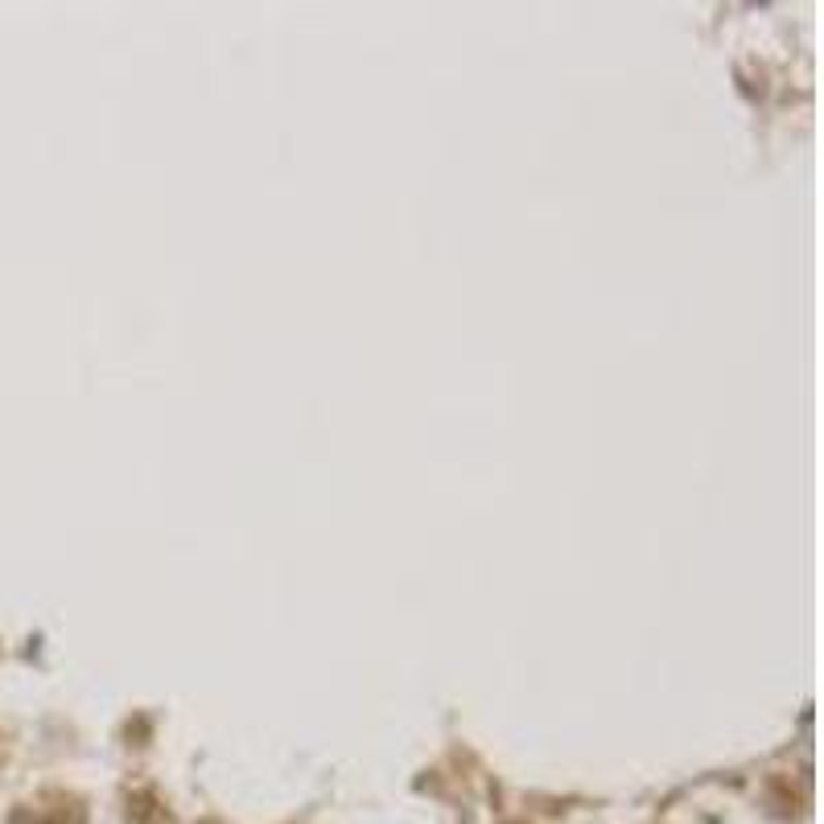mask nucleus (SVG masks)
I'll list each match as a JSON object with an SVG mask.
<instances>
[{
    "instance_id": "1",
    "label": "nucleus",
    "mask_w": 824,
    "mask_h": 824,
    "mask_svg": "<svg viewBox=\"0 0 824 824\" xmlns=\"http://www.w3.org/2000/svg\"><path fill=\"white\" fill-rule=\"evenodd\" d=\"M13 824H87L82 816V803L70 796H54L46 808H25L13 816Z\"/></svg>"
},
{
    "instance_id": "2",
    "label": "nucleus",
    "mask_w": 824,
    "mask_h": 824,
    "mask_svg": "<svg viewBox=\"0 0 824 824\" xmlns=\"http://www.w3.org/2000/svg\"><path fill=\"white\" fill-rule=\"evenodd\" d=\"M128 824H173V816L153 791H137L128 800Z\"/></svg>"
},
{
    "instance_id": "3",
    "label": "nucleus",
    "mask_w": 824,
    "mask_h": 824,
    "mask_svg": "<svg viewBox=\"0 0 824 824\" xmlns=\"http://www.w3.org/2000/svg\"><path fill=\"white\" fill-rule=\"evenodd\" d=\"M210 824H215V821H210Z\"/></svg>"
}]
</instances>
